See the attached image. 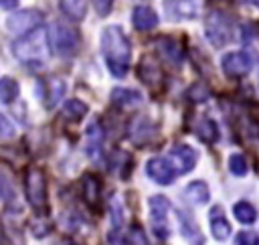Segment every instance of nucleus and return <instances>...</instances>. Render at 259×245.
Returning a JSON list of instances; mask_svg holds the SVG:
<instances>
[{
    "mask_svg": "<svg viewBox=\"0 0 259 245\" xmlns=\"http://www.w3.org/2000/svg\"><path fill=\"white\" fill-rule=\"evenodd\" d=\"M0 126H2V138L4 140L10 138L12 136V126H10V121H8L6 115H0Z\"/></svg>",
    "mask_w": 259,
    "mask_h": 245,
    "instance_id": "473e14b6",
    "label": "nucleus"
},
{
    "mask_svg": "<svg viewBox=\"0 0 259 245\" xmlns=\"http://www.w3.org/2000/svg\"><path fill=\"white\" fill-rule=\"evenodd\" d=\"M138 73H140V79H142L144 83H148L150 87H154V85H158V83L162 81V69H160L158 63H156L154 59H150V57H144V59H142Z\"/></svg>",
    "mask_w": 259,
    "mask_h": 245,
    "instance_id": "f3484780",
    "label": "nucleus"
},
{
    "mask_svg": "<svg viewBox=\"0 0 259 245\" xmlns=\"http://www.w3.org/2000/svg\"><path fill=\"white\" fill-rule=\"evenodd\" d=\"M65 91H67L65 81H63L61 77H51V79L47 81V97H45V105H47V107H55V105L63 99Z\"/></svg>",
    "mask_w": 259,
    "mask_h": 245,
    "instance_id": "412c9836",
    "label": "nucleus"
},
{
    "mask_svg": "<svg viewBox=\"0 0 259 245\" xmlns=\"http://www.w3.org/2000/svg\"><path fill=\"white\" fill-rule=\"evenodd\" d=\"M168 158L172 160V164H174V168H176L178 174H186V172H190V170L196 166L198 154H196L194 148H190L188 144H174V146L170 148Z\"/></svg>",
    "mask_w": 259,
    "mask_h": 245,
    "instance_id": "1a4fd4ad",
    "label": "nucleus"
},
{
    "mask_svg": "<svg viewBox=\"0 0 259 245\" xmlns=\"http://www.w3.org/2000/svg\"><path fill=\"white\" fill-rule=\"evenodd\" d=\"M156 47H158V53L164 61H168L170 65L174 67H180L182 61H184V51L180 47V43L176 38H170V36H162L156 40Z\"/></svg>",
    "mask_w": 259,
    "mask_h": 245,
    "instance_id": "9b49d317",
    "label": "nucleus"
},
{
    "mask_svg": "<svg viewBox=\"0 0 259 245\" xmlns=\"http://www.w3.org/2000/svg\"><path fill=\"white\" fill-rule=\"evenodd\" d=\"M81 196L85 200V205L89 209H97L99 207V196H101V182L97 176L93 174H83V180H81Z\"/></svg>",
    "mask_w": 259,
    "mask_h": 245,
    "instance_id": "ddd939ff",
    "label": "nucleus"
},
{
    "mask_svg": "<svg viewBox=\"0 0 259 245\" xmlns=\"http://www.w3.org/2000/svg\"><path fill=\"white\" fill-rule=\"evenodd\" d=\"M130 241H132V245H150V241H148L144 229L138 227V225L132 229V233H130Z\"/></svg>",
    "mask_w": 259,
    "mask_h": 245,
    "instance_id": "c85d7f7f",
    "label": "nucleus"
},
{
    "mask_svg": "<svg viewBox=\"0 0 259 245\" xmlns=\"http://www.w3.org/2000/svg\"><path fill=\"white\" fill-rule=\"evenodd\" d=\"M200 0H166L164 8L172 20H192L200 14Z\"/></svg>",
    "mask_w": 259,
    "mask_h": 245,
    "instance_id": "9d476101",
    "label": "nucleus"
},
{
    "mask_svg": "<svg viewBox=\"0 0 259 245\" xmlns=\"http://www.w3.org/2000/svg\"><path fill=\"white\" fill-rule=\"evenodd\" d=\"M24 192H26V200L30 202V207L34 209L36 215H45L49 200H47V178L45 172L36 166H30L24 174Z\"/></svg>",
    "mask_w": 259,
    "mask_h": 245,
    "instance_id": "20e7f679",
    "label": "nucleus"
},
{
    "mask_svg": "<svg viewBox=\"0 0 259 245\" xmlns=\"http://www.w3.org/2000/svg\"><path fill=\"white\" fill-rule=\"evenodd\" d=\"M85 138H87V154L97 160L101 156V144H103V128L99 121H91L87 132H85Z\"/></svg>",
    "mask_w": 259,
    "mask_h": 245,
    "instance_id": "2eb2a0df",
    "label": "nucleus"
},
{
    "mask_svg": "<svg viewBox=\"0 0 259 245\" xmlns=\"http://www.w3.org/2000/svg\"><path fill=\"white\" fill-rule=\"evenodd\" d=\"M101 55L113 77H123L132 61V45L117 24H109L101 32Z\"/></svg>",
    "mask_w": 259,
    "mask_h": 245,
    "instance_id": "f257e3e1",
    "label": "nucleus"
},
{
    "mask_svg": "<svg viewBox=\"0 0 259 245\" xmlns=\"http://www.w3.org/2000/svg\"><path fill=\"white\" fill-rule=\"evenodd\" d=\"M16 4H18V0H0V6L4 10H12V8H16Z\"/></svg>",
    "mask_w": 259,
    "mask_h": 245,
    "instance_id": "72a5a7b5",
    "label": "nucleus"
},
{
    "mask_svg": "<svg viewBox=\"0 0 259 245\" xmlns=\"http://www.w3.org/2000/svg\"><path fill=\"white\" fill-rule=\"evenodd\" d=\"M49 51H51V43H49V32H45L42 28H36L24 36H18L12 45V53L14 57L34 69H40L45 65V61L49 59Z\"/></svg>",
    "mask_w": 259,
    "mask_h": 245,
    "instance_id": "f03ea898",
    "label": "nucleus"
},
{
    "mask_svg": "<svg viewBox=\"0 0 259 245\" xmlns=\"http://www.w3.org/2000/svg\"><path fill=\"white\" fill-rule=\"evenodd\" d=\"M142 93L136 89H127V87H115L111 91V101L119 107H136L142 103Z\"/></svg>",
    "mask_w": 259,
    "mask_h": 245,
    "instance_id": "a211bd4d",
    "label": "nucleus"
},
{
    "mask_svg": "<svg viewBox=\"0 0 259 245\" xmlns=\"http://www.w3.org/2000/svg\"><path fill=\"white\" fill-rule=\"evenodd\" d=\"M237 245H259V235L255 231H241L235 237Z\"/></svg>",
    "mask_w": 259,
    "mask_h": 245,
    "instance_id": "cd10ccee",
    "label": "nucleus"
},
{
    "mask_svg": "<svg viewBox=\"0 0 259 245\" xmlns=\"http://www.w3.org/2000/svg\"><path fill=\"white\" fill-rule=\"evenodd\" d=\"M184 196L192 202V205H204L210 198V190L208 184L204 180H194L184 188Z\"/></svg>",
    "mask_w": 259,
    "mask_h": 245,
    "instance_id": "6ab92c4d",
    "label": "nucleus"
},
{
    "mask_svg": "<svg viewBox=\"0 0 259 245\" xmlns=\"http://www.w3.org/2000/svg\"><path fill=\"white\" fill-rule=\"evenodd\" d=\"M61 10L71 20H83L85 12H87V6H85L83 0H61Z\"/></svg>",
    "mask_w": 259,
    "mask_h": 245,
    "instance_id": "b1692460",
    "label": "nucleus"
},
{
    "mask_svg": "<svg viewBox=\"0 0 259 245\" xmlns=\"http://www.w3.org/2000/svg\"><path fill=\"white\" fill-rule=\"evenodd\" d=\"M188 97L192 99V101H204L206 97H208V89L204 87V85H194V87H190V91H188Z\"/></svg>",
    "mask_w": 259,
    "mask_h": 245,
    "instance_id": "c756f323",
    "label": "nucleus"
},
{
    "mask_svg": "<svg viewBox=\"0 0 259 245\" xmlns=\"http://www.w3.org/2000/svg\"><path fill=\"white\" fill-rule=\"evenodd\" d=\"M107 239H109V245H125L123 243V235H121V231L117 227H113V231L107 235Z\"/></svg>",
    "mask_w": 259,
    "mask_h": 245,
    "instance_id": "2f4dec72",
    "label": "nucleus"
},
{
    "mask_svg": "<svg viewBox=\"0 0 259 245\" xmlns=\"http://www.w3.org/2000/svg\"><path fill=\"white\" fill-rule=\"evenodd\" d=\"M221 65H223V73L227 77L239 79V77H245L251 71L253 61L245 51H231L221 59Z\"/></svg>",
    "mask_w": 259,
    "mask_h": 245,
    "instance_id": "0eeeda50",
    "label": "nucleus"
},
{
    "mask_svg": "<svg viewBox=\"0 0 259 245\" xmlns=\"http://www.w3.org/2000/svg\"><path fill=\"white\" fill-rule=\"evenodd\" d=\"M40 24H42V14L38 10H34V8L18 10V12H14V14H10L6 18L8 32H12L16 36H24V34L36 30Z\"/></svg>",
    "mask_w": 259,
    "mask_h": 245,
    "instance_id": "423d86ee",
    "label": "nucleus"
},
{
    "mask_svg": "<svg viewBox=\"0 0 259 245\" xmlns=\"http://www.w3.org/2000/svg\"><path fill=\"white\" fill-rule=\"evenodd\" d=\"M148 207H150V219L154 223V231H158L160 225L168 229L166 217L170 213V200L166 196H162V194H156V196H150L148 198Z\"/></svg>",
    "mask_w": 259,
    "mask_h": 245,
    "instance_id": "f8f14e48",
    "label": "nucleus"
},
{
    "mask_svg": "<svg viewBox=\"0 0 259 245\" xmlns=\"http://www.w3.org/2000/svg\"><path fill=\"white\" fill-rule=\"evenodd\" d=\"M51 229H53V225H51V221H47V219H38V221H34V223L30 225L32 235L38 237V239H42L45 235H49Z\"/></svg>",
    "mask_w": 259,
    "mask_h": 245,
    "instance_id": "bb28decb",
    "label": "nucleus"
},
{
    "mask_svg": "<svg viewBox=\"0 0 259 245\" xmlns=\"http://www.w3.org/2000/svg\"><path fill=\"white\" fill-rule=\"evenodd\" d=\"M49 43H51V51L59 57H73L79 51L81 45V36L79 32L65 24V22H55L49 28Z\"/></svg>",
    "mask_w": 259,
    "mask_h": 245,
    "instance_id": "7ed1b4c3",
    "label": "nucleus"
},
{
    "mask_svg": "<svg viewBox=\"0 0 259 245\" xmlns=\"http://www.w3.org/2000/svg\"><path fill=\"white\" fill-rule=\"evenodd\" d=\"M146 174L150 176V180H154L156 184H170L176 178V168L172 164L170 158H150L146 162Z\"/></svg>",
    "mask_w": 259,
    "mask_h": 245,
    "instance_id": "6e6552de",
    "label": "nucleus"
},
{
    "mask_svg": "<svg viewBox=\"0 0 259 245\" xmlns=\"http://www.w3.org/2000/svg\"><path fill=\"white\" fill-rule=\"evenodd\" d=\"M20 93L18 83L12 77H2L0 79V101L2 103H12Z\"/></svg>",
    "mask_w": 259,
    "mask_h": 245,
    "instance_id": "393cba45",
    "label": "nucleus"
},
{
    "mask_svg": "<svg viewBox=\"0 0 259 245\" xmlns=\"http://www.w3.org/2000/svg\"><path fill=\"white\" fill-rule=\"evenodd\" d=\"M229 170H231V174H235V176H245L247 170H249L245 156H243V154H231V156H229Z\"/></svg>",
    "mask_w": 259,
    "mask_h": 245,
    "instance_id": "a878e982",
    "label": "nucleus"
},
{
    "mask_svg": "<svg viewBox=\"0 0 259 245\" xmlns=\"http://www.w3.org/2000/svg\"><path fill=\"white\" fill-rule=\"evenodd\" d=\"M251 2H253V4H255V6L259 8V0H251Z\"/></svg>",
    "mask_w": 259,
    "mask_h": 245,
    "instance_id": "f704fd0d",
    "label": "nucleus"
},
{
    "mask_svg": "<svg viewBox=\"0 0 259 245\" xmlns=\"http://www.w3.org/2000/svg\"><path fill=\"white\" fill-rule=\"evenodd\" d=\"M204 30H206V38L210 40L212 47H225L227 43L233 40V34H235L233 20L221 10L208 12V16L204 20Z\"/></svg>",
    "mask_w": 259,
    "mask_h": 245,
    "instance_id": "39448f33",
    "label": "nucleus"
},
{
    "mask_svg": "<svg viewBox=\"0 0 259 245\" xmlns=\"http://www.w3.org/2000/svg\"><path fill=\"white\" fill-rule=\"evenodd\" d=\"M208 221H210V235L217 239V241H227L233 233L231 229V223L227 221V217L223 215L221 207H212L210 213H208Z\"/></svg>",
    "mask_w": 259,
    "mask_h": 245,
    "instance_id": "4468645a",
    "label": "nucleus"
},
{
    "mask_svg": "<svg viewBox=\"0 0 259 245\" xmlns=\"http://www.w3.org/2000/svg\"><path fill=\"white\" fill-rule=\"evenodd\" d=\"M87 113V103H83L81 99H67L63 105V115L69 121H79L81 117H85Z\"/></svg>",
    "mask_w": 259,
    "mask_h": 245,
    "instance_id": "5701e85b",
    "label": "nucleus"
},
{
    "mask_svg": "<svg viewBox=\"0 0 259 245\" xmlns=\"http://www.w3.org/2000/svg\"><path fill=\"white\" fill-rule=\"evenodd\" d=\"M132 22L138 30H152L158 24V14L150 6H136L132 12Z\"/></svg>",
    "mask_w": 259,
    "mask_h": 245,
    "instance_id": "dca6fc26",
    "label": "nucleus"
},
{
    "mask_svg": "<svg viewBox=\"0 0 259 245\" xmlns=\"http://www.w3.org/2000/svg\"><path fill=\"white\" fill-rule=\"evenodd\" d=\"M93 6H95V12L99 16H107L111 12V6H113V0H93Z\"/></svg>",
    "mask_w": 259,
    "mask_h": 245,
    "instance_id": "7c9ffc66",
    "label": "nucleus"
},
{
    "mask_svg": "<svg viewBox=\"0 0 259 245\" xmlns=\"http://www.w3.org/2000/svg\"><path fill=\"white\" fill-rule=\"evenodd\" d=\"M233 215H235V219H237L239 223H243V225H251V223L257 221V209H255L251 202H247V200L235 202Z\"/></svg>",
    "mask_w": 259,
    "mask_h": 245,
    "instance_id": "4be33fe9",
    "label": "nucleus"
},
{
    "mask_svg": "<svg viewBox=\"0 0 259 245\" xmlns=\"http://www.w3.org/2000/svg\"><path fill=\"white\" fill-rule=\"evenodd\" d=\"M194 134H196V138H198L200 142H204V144H214V142L219 140V128H217L214 119H210V117H202V119L194 126Z\"/></svg>",
    "mask_w": 259,
    "mask_h": 245,
    "instance_id": "aec40b11",
    "label": "nucleus"
}]
</instances>
